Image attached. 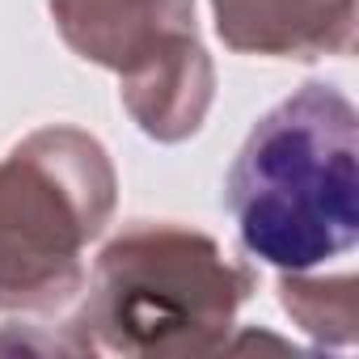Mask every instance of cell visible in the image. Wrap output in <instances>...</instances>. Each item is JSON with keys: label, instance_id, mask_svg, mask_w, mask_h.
Wrapping results in <instances>:
<instances>
[{"label": "cell", "instance_id": "6da1fadb", "mask_svg": "<svg viewBox=\"0 0 359 359\" xmlns=\"http://www.w3.org/2000/svg\"><path fill=\"white\" fill-rule=\"evenodd\" d=\"M224 203L241 245L279 266L313 271L359 237V114L325 81L300 85L245 135Z\"/></svg>", "mask_w": 359, "mask_h": 359}, {"label": "cell", "instance_id": "7a4b0ae2", "mask_svg": "<svg viewBox=\"0 0 359 359\" xmlns=\"http://www.w3.org/2000/svg\"><path fill=\"white\" fill-rule=\"evenodd\" d=\"M64 334L76 355L191 359L229 351L254 271L208 233L140 220L97 254Z\"/></svg>", "mask_w": 359, "mask_h": 359}, {"label": "cell", "instance_id": "3957f363", "mask_svg": "<svg viewBox=\"0 0 359 359\" xmlns=\"http://www.w3.org/2000/svg\"><path fill=\"white\" fill-rule=\"evenodd\" d=\"M118 177L81 127H39L0 161V313H55L85 287V250L114 216Z\"/></svg>", "mask_w": 359, "mask_h": 359}, {"label": "cell", "instance_id": "277c9868", "mask_svg": "<svg viewBox=\"0 0 359 359\" xmlns=\"http://www.w3.org/2000/svg\"><path fill=\"white\" fill-rule=\"evenodd\" d=\"M51 18L81 60L118 72L123 106L148 140L182 144L203 127L216 68L195 0H51Z\"/></svg>", "mask_w": 359, "mask_h": 359}, {"label": "cell", "instance_id": "5b68a950", "mask_svg": "<svg viewBox=\"0 0 359 359\" xmlns=\"http://www.w3.org/2000/svg\"><path fill=\"white\" fill-rule=\"evenodd\" d=\"M216 34L241 55L321 60L351 55L355 0H212Z\"/></svg>", "mask_w": 359, "mask_h": 359}, {"label": "cell", "instance_id": "8992f818", "mask_svg": "<svg viewBox=\"0 0 359 359\" xmlns=\"http://www.w3.org/2000/svg\"><path fill=\"white\" fill-rule=\"evenodd\" d=\"M279 304L317 342L346 346L355 338V275L317 279V275H304V271H283Z\"/></svg>", "mask_w": 359, "mask_h": 359}]
</instances>
